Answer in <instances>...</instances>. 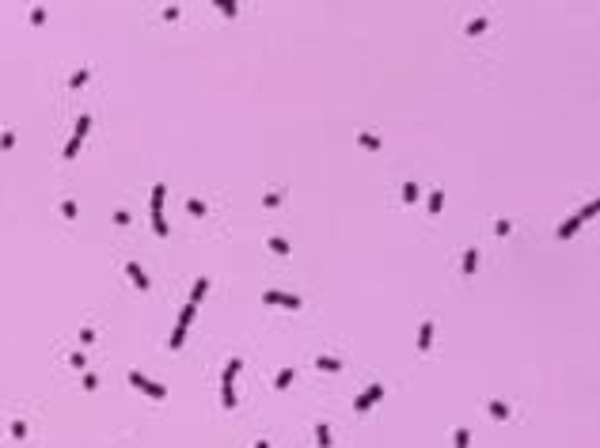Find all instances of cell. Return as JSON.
<instances>
[{"mask_svg": "<svg viewBox=\"0 0 600 448\" xmlns=\"http://www.w3.org/2000/svg\"><path fill=\"white\" fill-rule=\"evenodd\" d=\"M217 8H220V15H224V19H236V15H239V4H236V0H217Z\"/></svg>", "mask_w": 600, "mask_h": 448, "instance_id": "cell-14", "label": "cell"}, {"mask_svg": "<svg viewBox=\"0 0 600 448\" xmlns=\"http://www.w3.org/2000/svg\"><path fill=\"white\" fill-rule=\"evenodd\" d=\"M194 315H198V308L186 304V308H182V315H179V327H190V323H194Z\"/></svg>", "mask_w": 600, "mask_h": 448, "instance_id": "cell-23", "label": "cell"}, {"mask_svg": "<svg viewBox=\"0 0 600 448\" xmlns=\"http://www.w3.org/2000/svg\"><path fill=\"white\" fill-rule=\"evenodd\" d=\"M186 213H190V217H205L209 206H205V201H198V198H190V201H186Z\"/></svg>", "mask_w": 600, "mask_h": 448, "instance_id": "cell-17", "label": "cell"}, {"mask_svg": "<svg viewBox=\"0 0 600 448\" xmlns=\"http://www.w3.org/2000/svg\"><path fill=\"white\" fill-rule=\"evenodd\" d=\"M84 387H88V391H95V387H99V376H95V372H84Z\"/></svg>", "mask_w": 600, "mask_h": 448, "instance_id": "cell-29", "label": "cell"}, {"mask_svg": "<svg viewBox=\"0 0 600 448\" xmlns=\"http://www.w3.org/2000/svg\"><path fill=\"white\" fill-rule=\"evenodd\" d=\"M129 384L137 387V391H144L148 399H167V387H163V384H156V380H148L144 372H129Z\"/></svg>", "mask_w": 600, "mask_h": 448, "instance_id": "cell-5", "label": "cell"}, {"mask_svg": "<svg viewBox=\"0 0 600 448\" xmlns=\"http://www.w3.org/2000/svg\"><path fill=\"white\" fill-rule=\"evenodd\" d=\"M441 209H444V190H433L429 194V217H437Z\"/></svg>", "mask_w": 600, "mask_h": 448, "instance_id": "cell-16", "label": "cell"}, {"mask_svg": "<svg viewBox=\"0 0 600 448\" xmlns=\"http://www.w3.org/2000/svg\"><path fill=\"white\" fill-rule=\"evenodd\" d=\"M88 129H91V114H80V118H76L72 137H69V144H65V160H76V152H80V144H84V137H88Z\"/></svg>", "mask_w": 600, "mask_h": 448, "instance_id": "cell-4", "label": "cell"}, {"mask_svg": "<svg viewBox=\"0 0 600 448\" xmlns=\"http://www.w3.org/2000/svg\"><path fill=\"white\" fill-rule=\"evenodd\" d=\"M282 198H285V194H266V198H262V206H266V209H274V206H282Z\"/></svg>", "mask_w": 600, "mask_h": 448, "instance_id": "cell-28", "label": "cell"}, {"mask_svg": "<svg viewBox=\"0 0 600 448\" xmlns=\"http://www.w3.org/2000/svg\"><path fill=\"white\" fill-rule=\"evenodd\" d=\"M289 384H293V368H282V372L274 376V387L282 391V387H289Z\"/></svg>", "mask_w": 600, "mask_h": 448, "instance_id": "cell-20", "label": "cell"}, {"mask_svg": "<svg viewBox=\"0 0 600 448\" xmlns=\"http://www.w3.org/2000/svg\"><path fill=\"white\" fill-rule=\"evenodd\" d=\"M186 330H190V327H179V323H175V330H171V342H167V346H171V349H182V342H186Z\"/></svg>", "mask_w": 600, "mask_h": 448, "instance_id": "cell-15", "label": "cell"}, {"mask_svg": "<svg viewBox=\"0 0 600 448\" xmlns=\"http://www.w3.org/2000/svg\"><path fill=\"white\" fill-rule=\"evenodd\" d=\"M114 224H129V213H125V209H114Z\"/></svg>", "mask_w": 600, "mask_h": 448, "instance_id": "cell-34", "label": "cell"}, {"mask_svg": "<svg viewBox=\"0 0 600 448\" xmlns=\"http://www.w3.org/2000/svg\"><path fill=\"white\" fill-rule=\"evenodd\" d=\"M596 209H600V206H596V201H589V206H585V209H577V213H574V217H570V220L563 224V228H558V232H555V236H558V239H570V236H574V232H577V228H582V224H585V220H593V217H596Z\"/></svg>", "mask_w": 600, "mask_h": 448, "instance_id": "cell-3", "label": "cell"}, {"mask_svg": "<svg viewBox=\"0 0 600 448\" xmlns=\"http://www.w3.org/2000/svg\"><path fill=\"white\" fill-rule=\"evenodd\" d=\"M315 368H323V372H342V361H334V357H315Z\"/></svg>", "mask_w": 600, "mask_h": 448, "instance_id": "cell-13", "label": "cell"}, {"mask_svg": "<svg viewBox=\"0 0 600 448\" xmlns=\"http://www.w3.org/2000/svg\"><path fill=\"white\" fill-rule=\"evenodd\" d=\"M262 304H270V308H277V289H266V293H262Z\"/></svg>", "mask_w": 600, "mask_h": 448, "instance_id": "cell-30", "label": "cell"}, {"mask_svg": "<svg viewBox=\"0 0 600 448\" xmlns=\"http://www.w3.org/2000/svg\"><path fill=\"white\" fill-rule=\"evenodd\" d=\"M239 368H243V361L232 357V361L224 365V372H220V391H224V406H228V410L239 403V399H236V372H239Z\"/></svg>", "mask_w": 600, "mask_h": 448, "instance_id": "cell-1", "label": "cell"}, {"mask_svg": "<svg viewBox=\"0 0 600 448\" xmlns=\"http://www.w3.org/2000/svg\"><path fill=\"white\" fill-rule=\"evenodd\" d=\"M486 410H490V418H498V422H505V418H509V406H505V403H490Z\"/></svg>", "mask_w": 600, "mask_h": 448, "instance_id": "cell-21", "label": "cell"}, {"mask_svg": "<svg viewBox=\"0 0 600 448\" xmlns=\"http://www.w3.org/2000/svg\"><path fill=\"white\" fill-rule=\"evenodd\" d=\"M61 213H65L69 220H76V201H61Z\"/></svg>", "mask_w": 600, "mask_h": 448, "instance_id": "cell-31", "label": "cell"}, {"mask_svg": "<svg viewBox=\"0 0 600 448\" xmlns=\"http://www.w3.org/2000/svg\"><path fill=\"white\" fill-rule=\"evenodd\" d=\"M380 399H384V384H372V387H365V391L353 399V410H357V414H369Z\"/></svg>", "mask_w": 600, "mask_h": 448, "instance_id": "cell-6", "label": "cell"}, {"mask_svg": "<svg viewBox=\"0 0 600 448\" xmlns=\"http://www.w3.org/2000/svg\"><path fill=\"white\" fill-rule=\"evenodd\" d=\"M277 304L289 308V311H300V308H304V300H300L296 293H277Z\"/></svg>", "mask_w": 600, "mask_h": 448, "instance_id": "cell-9", "label": "cell"}, {"mask_svg": "<svg viewBox=\"0 0 600 448\" xmlns=\"http://www.w3.org/2000/svg\"><path fill=\"white\" fill-rule=\"evenodd\" d=\"M125 277H129L133 285L141 289V293H144V289L152 285V281H148V274H144V270H141V262H125Z\"/></svg>", "mask_w": 600, "mask_h": 448, "instance_id": "cell-7", "label": "cell"}, {"mask_svg": "<svg viewBox=\"0 0 600 448\" xmlns=\"http://www.w3.org/2000/svg\"><path fill=\"white\" fill-rule=\"evenodd\" d=\"M255 448H270V441H258V444H255Z\"/></svg>", "mask_w": 600, "mask_h": 448, "instance_id": "cell-35", "label": "cell"}, {"mask_svg": "<svg viewBox=\"0 0 600 448\" xmlns=\"http://www.w3.org/2000/svg\"><path fill=\"white\" fill-rule=\"evenodd\" d=\"M31 23H34V27L46 23V12H42V8H34V12H31Z\"/></svg>", "mask_w": 600, "mask_h": 448, "instance_id": "cell-33", "label": "cell"}, {"mask_svg": "<svg viewBox=\"0 0 600 448\" xmlns=\"http://www.w3.org/2000/svg\"><path fill=\"white\" fill-rule=\"evenodd\" d=\"M80 342H84V346H91V342H95V330H91V327H84V330H80Z\"/></svg>", "mask_w": 600, "mask_h": 448, "instance_id": "cell-32", "label": "cell"}, {"mask_svg": "<svg viewBox=\"0 0 600 448\" xmlns=\"http://www.w3.org/2000/svg\"><path fill=\"white\" fill-rule=\"evenodd\" d=\"M486 27H490V19H486V15H479V19H471V23H467V34H482Z\"/></svg>", "mask_w": 600, "mask_h": 448, "instance_id": "cell-19", "label": "cell"}, {"mask_svg": "<svg viewBox=\"0 0 600 448\" xmlns=\"http://www.w3.org/2000/svg\"><path fill=\"white\" fill-rule=\"evenodd\" d=\"M205 293H209V277H198V281H194V293H190V304L198 308V300L205 296Z\"/></svg>", "mask_w": 600, "mask_h": 448, "instance_id": "cell-12", "label": "cell"}, {"mask_svg": "<svg viewBox=\"0 0 600 448\" xmlns=\"http://www.w3.org/2000/svg\"><path fill=\"white\" fill-rule=\"evenodd\" d=\"M163 198H167V186H163V182H156V186H152V232H156L160 239L167 236V220H163Z\"/></svg>", "mask_w": 600, "mask_h": 448, "instance_id": "cell-2", "label": "cell"}, {"mask_svg": "<svg viewBox=\"0 0 600 448\" xmlns=\"http://www.w3.org/2000/svg\"><path fill=\"white\" fill-rule=\"evenodd\" d=\"M266 243H270V251H274V255H282V258H285V255H289V243H285V239H282V236H270V239H266Z\"/></svg>", "mask_w": 600, "mask_h": 448, "instance_id": "cell-18", "label": "cell"}, {"mask_svg": "<svg viewBox=\"0 0 600 448\" xmlns=\"http://www.w3.org/2000/svg\"><path fill=\"white\" fill-rule=\"evenodd\" d=\"M357 144H361V148H380V137H372V133H361V137H357Z\"/></svg>", "mask_w": 600, "mask_h": 448, "instance_id": "cell-24", "label": "cell"}, {"mask_svg": "<svg viewBox=\"0 0 600 448\" xmlns=\"http://www.w3.org/2000/svg\"><path fill=\"white\" fill-rule=\"evenodd\" d=\"M471 444V433L467 430H456V433H452V448H467Z\"/></svg>", "mask_w": 600, "mask_h": 448, "instance_id": "cell-22", "label": "cell"}, {"mask_svg": "<svg viewBox=\"0 0 600 448\" xmlns=\"http://www.w3.org/2000/svg\"><path fill=\"white\" fill-rule=\"evenodd\" d=\"M12 437H15V441H23V437H27V422H12Z\"/></svg>", "mask_w": 600, "mask_h": 448, "instance_id": "cell-27", "label": "cell"}, {"mask_svg": "<svg viewBox=\"0 0 600 448\" xmlns=\"http://www.w3.org/2000/svg\"><path fill=\"white\" fill-rule=\"evenodd\" d=\"M429 346H433V319H425V323L418 327V349L429 353Z\"/></svg>", "mask_w": 600, "mask_h": 448, "instance_id": "cell-8", "label": "cell"}, {"mask_svg": "<svg viewBox=\"0 0 600 448\" xmlns=\"http://www.w3.org/2000/svg\"><path fill=\"white\" fill-rule=\"evenodd\" d=\"M403 201H418V182H403Z\"/></svg>", "mask_w": 600, "mask_h": 448, "instance_id": "cell-25", "label": "cell"}, {"mask_svg": "<svg viewBox=\"0 0 600 448\" xmlns=\"http://www.w3.org/2000/svg\"><path fill=\"white\" fill-rule=\"evenodd\" d=\"M475 266H479V251L475 247H467V251H463V274H475Z\"/></svg>", "mask_w": 600, "mask_h": 448, "instance_id": "cell-10", "label": "cell"}, {"mask_svg": "<svg viewBox=\"0 0 600 448\" xmlns=\"http://www.w3.org/2000/svg\"><path fill=\"white\" fill-rule=\"evenodd\" d=\"M88 76H91L88 69H80V72H76L72 80H69V87H84V84H88Z\"/></svg>", "mask_w": 600, "mask_h": 448, "instance_id": "cell-26", "label": "cell"}, {"mask_svg": "<svg viewBox=\"0 0 600 448\" xmlns=\"http://www.w3.org/2000/svg\"><path fill=\"white\" fill-rule=\"evenodd\" d=\"M315 441H319V448H331V444H334V441H331V425H327V422L315 425Z\"/></svg>", "mask_w": 600, "mask_h": 448, "instance_id": "cell-11", "label": "cell"}]
</instances>
